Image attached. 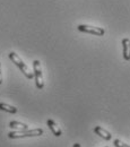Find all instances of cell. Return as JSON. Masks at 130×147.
I'll return each instance as SVG.
<instances>
[{
  "instance_id": "6da1fadb",
  "label": "cell",
  "mask_w": 130,
  "mask_h": 147,
  "mask_svg": "<svg viewBox=\"0 0 130 147\" xmlns=\"http://www.w3.org/2000/svg\"><path fill=\"white\" fill-rule=\"evenodd\" d=\"M43 134V130L41 128L31 129V130H18V131H11L8 134V137L10 139H17V138H25V137H35L41 136Z\"/></svg>"
},
{
  "instance_id": "7a4b0ae2",
  "label": "cell",
  "mask_w": 130,
  "mask_h": 147,
  "mask_svg": "<svg viewBox=\"0 0 130 147\" xmlns=\"http://www.w3.org/2000/svg\"><path fill=\"white\" fill-rule=\"evenodd\" d=\"M9 59L18 67L19 69H20V71L24 74L28 79H32V78H34V74L32 73L31 70H30V68L24 63V61L19 58V55H16L15 52H10L9 53Z\"/></svg>"
},
{
  "instance_id": "3957f363",
  "label": "cell",
  "mask_w": 130,
  "mask_h": 147,
  "mask_svg": "<svg viewBox=\"0 0 130 147\" xmlns=\"http://www.w3.org/2000/svg\"><path fill=\"white\" fill-rule=\"evenodd\" d=\"M33 69H34V78H35L36 87L38 90H42L44 87V80H43V75L41 69V62L38 60L33 61Z\"/></svg>"
},
{
  "instance_id": "277c9868",
  "label": "cell",
  "mask_w": 130,
  "mask_h": 147,
  "mask_svg": "<svg viewBox=\"0 0 130 147\" xmlns=\"http://www.w3.org/2000/svg\"><path fill=\"white\" fill-rule=\"evenodd\" d=\"M77 28H78V31H80V32L88 33V34H92V35H95V36H102V35H104V33H105L104 28H102V27H96V26H91V25H78Z\"/></svg>"
},
{
  "instance_id": "5b68a950",
  "label": "cell",
  "mask_w": 130,
  "mask_h": 147,
  "mask_svg": "<svg viewBox=\"0 0 130 147\" xmlns=\"http://www.w3.org/2000/svg\"><path fill=\"white\" fill-rule=\"evenodd\" d=\"M122 55L125 60H130V40L129 38H123L122 40Z\"/></svg>"
},
{
  "instance_id": "8992f818",
  "label": "cell",
  "mask_w": 130,
  "mask_h": 147,
  "mask_svg": "<svg viewBox=\"0 0 130 147\" xmlns=\"http://www.w3.org/2000/svg\"><path fill=\"white\" fill-rule=\"evenodd\" d=\"M94 132H95L97 136H100V137H102L103 139H105V140H111V138H112L111 134H110L109 131H106L105 129H103L102 127H100V126H97V127L94 128Z\"/></svg>"
},
{
  "instance_id": "52a82bcc",
  "label": "cell",
  "mask_w": 130,
  "mask_h": 147,
  "mask_svg": "<svg viewBox=\"0 0 130 147\" xmlns=\"http://www.w3.org/2000/svg\"><path fill=\"white\" fill-rule=\"evenodd\" d=\"M46 123H48V127H49V128H50V130L53 132V135H55V136H57V137H60V136L62 135V131H61L60 127L57 125L53 120L49 119V120L46 121Z\"/></svg>"
},
{
  "instance_id": "ba28073f",
  "label": "cell",
  "mask_w": 130,
  "mask_h": 147,
  "mask_svg": "<svg viewBox=\"0 0 130 147\" xmlns=\"http://www.w3.org/2000/svg\"><path fill=\"white\" fill-rule=\"evenodd\" d=\"M9 127L13 129H17V130H27L28 129L27 125L18 122V121H11V122H9Z\"/></svg>"
},
{
  "instance_id": "9c48e42d",
  "label": "cell",
  "mask_w": 130,
  "mask_h": 147,
  "mask_svg": "<svg viewBox=\"0 0 130 147\" xmlns=\"http://www.w3.org/2000/svg\"><path fill=\"white\" fill-rule=\"evenodd\" d=\"M0 110L1 111H6L8 113H16L17 109L15 107H11V105H8L6 103H0Z\"/></svg>"
},
{
  "instance_id": "30bf717a",
  "label": "cell",
  "mask_w": 130,
  "mask_h": 147,
  "mask_svg": "<svg viewBox=\"0 0 130 147\" xmlns=\"http://www.w3.org/2000/svg\"><path fill=\"white\" fill-rule=\"evenodd\" d=\"M114 145H115L117 147H130V145L126 144V143H123V142L120 140V139H115V140H114Z\"/></svg>"
},
{
  "instance_id": "8fae6325",
  "label": "cell",
  "mask_w": 130,
  "mask_h": 147,
  "mask_svg": "<svg viewBox=\"0 0 130 147\" xmlns=\"http://www.w3.org/2000/svg\"><path fill=\"white\" fill-rule=\"evenodd\" d=\"M2 83V74H1V63H0V85Z\"/></svg>"
},
{
  "instance_id": "7c38bea8",
  "label": "cell",
  "mask_w": 130,
  "mask_h": 147,
  "mask_svg": "<svg viewBox=\"0 0 130 147\" xmlns=\"http://www.w3.org/2000/svg\"><path fill=\"white\" fill-rule=\"evenodd\" d=\"M74 147H80V145H79L78 143H76V144H75V145H74Z\"/></svg>"
},
{
  "instance_id": "4fadbf2b",
  "label": "cell",
  "mask_w": 130,
  "mask_h": 147,
  "mask_svg": "<svg viewBox=\"0 0 130 147\" xmlns=\"http://www.w3.org/2000/svg\"><path fill=\"white\" fill-rule=\"evenodd\" d=\"M106 147H108V146H106Z\"/></svg>"
}]
</instances>
